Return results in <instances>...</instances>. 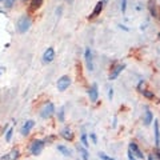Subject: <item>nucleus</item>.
<instances>
[{"instance_id": "nucleus-1", "label": "nucleus", "mask_w": 160, "mask_h": 160, "mask_svg": "<svg viewBox=\"0 0 160 160\" xmlns=\"http://www.w3.org/2000/svg\"><path fill=\"white\" fill-rule=\"evenodd\" d=\"M148 9L153 18L160 20V7L158 6L156 0H148Z\"/></svg>"}, {"instance_id": "nucleus-2", "label": "nucleus", "mask_w": 160, "mask_h": 160, "mask_svg": "<svg viewBox=\"0 0 160 160\" xmlns=\"http://www.w3.org/2000/svg\"><path fill=\"white\" fill-rule=\"evenodd\" d=\"M29 26H31V20H29L27 16H24L22 19H19V22H18V31L20 33L27 32V29L29 28Z\"/></svg>"}, {"instance_id": "nucleus-3", "label": "nucleus", "mask_w": 160, "mask_h": 160, "mask_svg": "<svg viewBox=\"0 0 160 160\" xmlns=\"http://www.w3.org/2000/svg\"><path fill=\"white\" fill-rule=\"evenodd\" d=\"M43 148H44V142H42V140H35L31 144V153L35 155V156H38V155H40V152L43 151Z\"/></svg>"}, {"instance_id": "nucleus-4", "label": "nucleus", "mask_w": 160, "mask_h": 160, "mask_svg": "<svg viewBox=\"0 0 160 160\" xmlns=\"http://www.w3.org/2000/svg\"><path fill=\"white\" fill-rule=\"evenodd\" d=\"M69 84H71V79H69V76H62L58 82L59 91H66V89L69 87Z\"/></svg>"}, {"instance_id": "nucleus-5", "label": "nucleus", "mask_w": 160, "mask_h": 160, "mask_svg": "<svg viewBox=\"0 0 160 160\" xmlns=\"http://www.w3.org/2000/svg\"><path fill=\"white\" fill-rule=\"evenodd\" d=\"M129 152H131L133 156H136L138 159H143V158H144L143 152L140 151V148L138 147L136 143H131V144H129Z\"/></svg>"}, {"instance_id": "nucleus-6", "label": "nucleus", "mask_w": 160, "mask_h": 160, "mask_svg": "<svg viewBox=\"0 0 160 160\" xmlns=\"http://www.w3.org/2000/svg\"><path fill=\"white\" fill-rule=\"evenodd\" d=\"M124 69V64H116V66H113L111 73H109V80H113L119 76V73L122 72Z\"/></svg>"}, {"instance_id": "nucleus-7", "label": "nucleus", "mask_w": 160, "mask_h": 160, "mask_svg": "<svg viewBox=\"0 0 160 160\" xmlns=\"http://www.w3.org/2000/svg\"><path fill=\"white\" fill-rule=\"evenodd\" d=\"M53 111H55L53 104H52V103H48L47 106L43 108V111H42V118H44V119L49 118V116H51V115L53 113Z\"/></svg>"}, {"instance_id": "nucleus-8", "label": "nucleus", "mask_w": 160, "mask_h": 160, "mask_svg": "<svg viewBox=\"0 0 160 160\" xmlns=\"http://www.w3.org/2000/svg\"><path fill=\"white\" fill-rule=\"evenodd\" d=\"M53 59H55V51H53V48H48L47 51L44 52V55H43V62L44 63H51Z\"/></svg>"}, {"instance_id": "nucleus-9", "label": "nucleus", "mask_w": 160, "mask_h": 160, "mask_svg": "<svg viewBox=\"0 0 160 160\" xmlns=\"http://www.w3.org/2000/svg\"><path fill=\"white\" fill-rule=\"evenodd\" d=\"M103 7H104V3H103V2H99V3L96 4V6H95L92 13L89 15V19H93V18L99 16V15L102 13V11H103Z\"/></svg>"}, {"instance_id": "nucleus-10", "label": "nucleus", "mask_w": 160, "mask_h": 160, "mask_svg": "<svg viewBox=\"0 0 160 160\" xmlns=\"http://www.w3.org/2000/svg\"><path fill=\"white\" fill-rule=\"evenodd\" d=\"M60 135H62L63 139L68 140V142H69V140H73V138H75V133L72 132V129H69V128H64Z\"/></svg>"}, {"instance_id": "nucleus-11", "label": "nucleus", "mask_w": 160, "mask_h": 160, "mask_svg": "<svg viewBox=\"0 0 160 160\" xmlns=\"http://www.w3.org/2000/svg\"><path fill=\"white\" fill-rule=\"evenodd\" d=\"M19 155H20L19 149H12V151H9L6 156L3 158V160H16L19 158Z\"/></svg>"}, {"instance_id": "nucleus-12", "label": "nucleus", "mask_w": 160, "mask_h": 160, "mask_svg": "<svg viewBox=\"0 0 160 160\" xmlns=\"http://www.w3.org/2000/svg\"><path fill=\"white\" fill-rule=\"evenodd\" d=\"M86 62H87L88 69H89V71H92V69H93V64H92V53H91V49H89V48L86 49Z\"/></svg>"}, {"instance_id": "nucleus-13", "label": "nucleus", "mask_w": 160, "mask_h": 160, "mask_svg": "<svg viewBox=\"0 0 160 160\" xmlns=\"http://www.w3.org/2000/svg\"><path fill=\"white\" fill-rule=\"evenodd\" d=\"M43 4V0H32L29 4V12H35L36 9H39Z\"/></svg>"}, {"instance_id": "nucleus-14", "label": "nucleus", "mask_w": 160, "mask_h": 160, "mask_svg": "<svg viewBox=\"0 0 160 160\" xmlns=\"http://www.w3.org/2000/svg\"><path fill=\"white\" fill-rule=\"evenodd\" d=\"M35 126V122L33 120H28V122H26V124L23 126V128H22V133L23 135H27L29 131H31V128Z\"/></svg>"}, {"instance_id": "nucleus-15", "label": "nucleus", "mask_w": 160, "mask_h": 160, "mask_svg": "<svg viewBox=\"0 0 160 160\" xmlns=\"http://www.w3.org/2000/svg\"><path fill=\"white\" fill-rule=\"evenodd\" d=\"M98 86L96 84H93L92 88L89 89V98H91V102H96L98 100Z\"/></svg>"}, {"instance_id": "nucleus-16", "label": "nucleus", "mask_w": 160, "mask_h": 160, "mask_svg": "<svg viewBox=\"0 0 160 160\" xmlns=\"http://www.w3.org/2000/svg\"><path fill=\"white\" fill-rule=\"evenodd\" d=\"M155 142H156V146L160 144V132H159V123L158 120H155Z\"/></svg>"}, {"instance_id": "nucleus-17", "label": "nucleus", "mask_w": 160, "mask_h": 160, "mask_svg": "<svg viewBox=\"0 0 160 160\" xmlns=\"http://www.w3.org/2000/svg\"><path fill=\"white\" fill-rule=\"evenodd\" d=\"M152 112L149 111V109H147L146 111V116H144V124H146V126H148V124H151L152 123Z\"/></svg>"}, {"instance_id": "nucleus-18", "label": "nucleus", "mask_w": 160, "mask_h": 160, "mask_svg": "<svg viewBox=\"0 0 160 160\" xmlns=\"http://www.w3.org/2000/svg\"><path fill=\"white\" fill-rule=\"evenodd\" d=\"M58 149H59V151L64 155V156H69V155H71V151H69V149H68L67 147H64V146H59V147H58Z\"/></svg>"}, {"instance_id": "nucleus-19", "label": "nucleus", "mask_w": 160, "mask_h": 160, "mask_svg": "<svg viewBox=\"0 0 160 160\" xmlns=\"http://www.w3.org/2000/svg\"><path fill=\"white\" fill-rule=\"evenodd\" d=\"M142 93H143L147 99H155V95H153L151 91H148V89H144V91H143Z\"/></svg>"}, {"instance_id": "nucleus-20", "label": "nucleus", "mask_w": 160, "mask_h": 160, "mask_svg": "<svg viewBox=\"0 0 160 160\" xmlns=\"http://www.w3.org/2000/svg\"><path fill=\"white\" fill-rule=\"evenodd\" d=\"M79 151H80V153H82V156H83V159L84 160H88V152L84 149L83 147H79Z\"/></svg>"}, {"instance_id": "nucleus-21", "label": "nucleus", "mask_w": 160, "mask_h": 160, "mask_svg": "<svg viewBox=\"0 0 160 160\" xmlns=\"http://www.w3.org/2000/svg\"><path fill=\"white\" fill-rule=\"evenodd\" d=\"M12 133H13V128L11 127L8 129V132H7V136H6V140L7 142H9V140H11V138H12Z\"/></svg>"}, {"instance_id": "nucleus-22", "label": "nucleus", "mask_w": 160, "mask_h": 160, "mask_svg": "<svg viewBox=\"0 0 160 160\" xmlns=\"http://www.w3.org/2000/svg\"><path fill=\"white\" fill-rule=\"evenodd\" d=\"M138 89H139L140 92H143L144 89H146V83H144V82H140L139 86H138Z\"/></svg>"}, {"instance_id": "nucleus-23", "label": "nucleus", "mask_w": 160, "mask_h": 160, "mask_svg": "<svg viewBox=\"0 0 160 160\" xmlns=\"http://www.w3.org/2000/svg\"><path fill=\"white\" fill-rule=\"evenodd\" d=\"M120 2H122V12L124 13L127 9V0H120Z\"/></svg>"}, {"instance_id": "nucleus-24", "label": "nucleus", "mask_w": 160, "mask_h": 160, "mask_svg": "<svg viewBox=\"0 0 160 160\" xmlns=\"http://www.w3.org/2000/svg\"><path fill=\"white\" fill-rule=\"evenodd\" d=\"M82 142H83V146L84 147H88L89 146L88 142H87V135H82Z\"/></svg>"}, {"instance_id": "nucleus-25", "label": "nucleus", "mask_w": 160, "mask_h": 160, "mask_svg": "<svg viewBox=\"0 0 160 160\" xmlns=\"http://www.w3.org/2000/svg\"><path fill=\"white\" fill-rule=\"evenodd\" d=\"M128 159H129V160H136V159H135V156H133V155L129 152V151H128Z\"/></svg>"}, {"instance_id": "nucleus-26", "label": "nucleus", "mask_w": 160, "mask_h": 160, "mask_svg": "<svg viewBox=\"0 0 160 160\" xmlns=\"http://www.w3.org/2000/svg\"><path fill=\"white\" fill-rule=\"evenodd\" d=\"M100 159H103V160H109V159H108L104 153H100Z\"/></svg>"}, {"instance_id": "nucleus-27", "label": "nucleus", "mask_w": 160, "mask_h": 160, "mask_svg": "<svg viewBox=\"0 0 160 160\" xmlns=\"http://www.w3.org/2000/svg\"><path fill=\"white\" fill-rule=\"evenodd\" d=\"M112 96H113V89L109 88V99H112Z\"/></svg>"}, {"instance_id": "nucleus-28", "label": "nucleus", "mask_w": 160, "mask_h": 160, "mask_svg": "<svg viewBox=\"0 0 160 160\" xmlns=\"http://www.w3.org/2000/svg\"><path fill=\"white\" fill-rule=\"evenodd\" d=\"M148 160H153V156H152V155H149V158H148Z\"/></svg>"}, {"instance_id": "nucleus-29", "label": "nucleus", "mask_w": 160, "mask_h": 160, "mask_svg": "<svg viewBox=\"0 0 160 160\" xmlns=\"http://www.w3.org/2000/svg\"><path fill=\"white\" fill-rule=\"evenodd\" d=\"M3 69H4V68H0V75H2V72H3Z\"/></svg>"}, {"instance_id": "nucleus-30", "label": "nucleus", "mask_w": 160, "mask_h": 160, "mask_svg": "<svg viewBox=\"0 0 160 160\" xmlns=\"http://www.w3.org/2000/svg\"><path fill=\"white\" fill-rule=\"evenodd\" d=\"M3 131V127H0V132H2Z\"/></svg>"}, {"instance_id": "nucleus-31", "label": "nucleus", "mask_w": 160, "mask_h": 160, "mask_svg": "<svg viewBox=\"0 0 160 160\" xmlns=\"http://www.w3.org/2000/svg\"><path fill=\"white\" fill-rule=\"evenodd\" d=\"M106 2H107V0H103V3H106Z\"/></svg>"}, {"instance_id": "nucleus-32", "label": "nucleus", "mask_w": 160, "mask_h": 160, "mask_svg": "<svg viewBox=\"0 0 160 160\" xmlns=\"http://www.w3.org/2000/svg\"><path fill=\"white\" fill-rule=\"evenodd\" d=\"M109 160H115V159H109Z\"/></svg>"}, {"instance_id": "nucleus-33", "label": "nucleus", "mask_w": 160, "mask_h": 160, "mask_svg": "<svg viewBox=\"0 0 160 160\" xmlns=\"http://www.w3.org/2000/svg\"><path fill=\"white\" fill-rule=\"evenodd\" d=\"M159 38H160V33H159Z\"/></svg>"}, {"instance_id": "nucleus-34", "label": "nucleus", "mask_w": 160, "mask_h": 160, "mask_svg": "<svg viewBox=\"0 0 160 160\" xmlns=\"http://www.w3.org/2000/svg\"><path fill=\"white\" fill-rule=\"evenodd\" d=\"M0 2H2V0H0Z\"/></svg>"}, {"instance_id": "nucleus-35", "label": "nucleus", "mask_w": 160, "mask_h": 160, "mask_svg": "<svg viewBox=\"0 0 160 160\" xmlns=\"http://www.w3.org/2000/svg\"><path fill=\"white\" fill-rule=\"evenodd\" d=\"M11 2H12V0H11Z\"/></svg>"}]
</instances>
